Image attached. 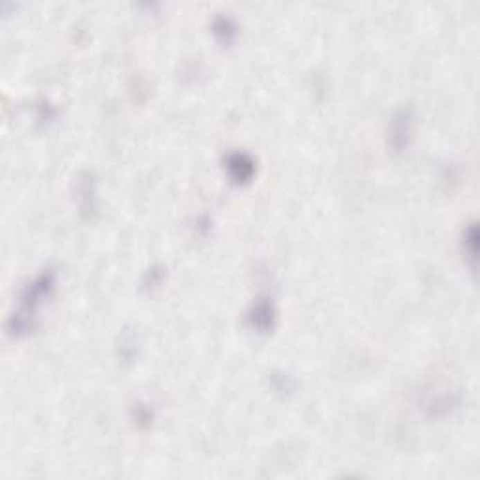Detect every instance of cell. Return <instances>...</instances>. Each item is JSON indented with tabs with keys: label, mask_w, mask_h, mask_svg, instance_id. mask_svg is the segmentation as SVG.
<instances>
[{
	"label": "cell",
	"mask_w": 480,
	"mask_h": 480,
	"mask_svg": "<svg viewBox=\"0 0 480 480\" xmlns=\"http://www.w3.org/2000/svg\"><path fill=\"white\" fill-rule=\"evenodd\" d=\"M53 287H55V274L51 270H45L23 289L19 296V308L8 321V328L13 336H23L33 330L36 312L42 306V302L51 295Z\"/></svg>",
	"instance_id": "1"
},
{
	"label": "cell",
	"mask_w": 480,
	"mask_h": 480,
	"mask_svg": "<svg viewBox=\"0 0 480 480\" xmlns=\"http://www.w3.org/2000/svg\"><path fill=\"white\" fill-rule=\"evenodd\" d=\"M413 137V113L411 109H400L392 116L391 145L396 152H404Z\"/></svg>",
	"instance_id": "2"
},
{
	"label": "cell",
	"mask_w": 480,
	"mask_h": 480,
	"mask_svg": "<svg viewBox=\"0 0 480 480\" xmlns=\"http://www.w3.org/2000/svg\"><path fill=\"white\" fill-rule=\"evenodd\" d=\"M227 173L237 184H246L250 182L254 173H256V161L251 160L250 154L246 152H231L225 160Z\"/></svg>",
	"instance_id": "3"
},
{
	"label": "cell",
	"mask_w": 480,
	"mask_h": 480,
	"mask_svg": "<svg viewBox=\"0 0 480 480\" xmlns=\"http://www.w3.org/2000/svg\"><path fill=\"white\" fill-rule=\"evenodd\" d=\"M248 321H250L251 327L256 328V330H259V332H269V330H272L276 321V310L272 301L267 299V296L257 299V301L251 304L250 314H248Z\"/></svg>",
	"instance_id": "4"
},
{
	"label": "cell",
	"mask_w": 480,
	"mask_h": 480,
	"mask_svg": "<svg viewBox=\"0 0 480 480\" xmlns=\"http://www.w3.org/2000/svg\"><path fill=\"white\" fill-rule=\"evenodd\" d=\"M214 34L218 36L220 42L233 44V39L237 36V26L229 17H220V19L214 21Z\"/></svg>",
	"instance_id": "5"
},
{
	"label": "cell",
	"mask_w": 480,
	"mask_h": 480,
	"mask_svg": "<svg viewBox=\"0 0 480 480\" xmlns=\"http://www.w3.org/2000/svg\"><path fill=\"white\" fill-rule=\"evenodd\" d=\"M92 179H85L83 186H81V190L79 192L83 193V197H81V208H83L85 212H92L94 211V205H92V199H94V190H90V186H92V182H90Z\"/></svg>",
	"instance_id": "6"
},
{
	"label": "cell",
	"mask_w": 480,
	"mask_h": 480,
	"mask_svg": "<svg viewBox=\"0 0 480 480\" xmlns=\"http://www.w3.org/2000/svg\"><path fill=\"white\" fill-rule=\"evenodd\" d=\"M135 336L132 332H126L124 336H122L121 339V355L124 357V359H132L135 355Z\"/></svg>",
	"instance_id": "7"
},
{
	"label": "cell",
	"mask_w": 480,
	"mask_h": 480,
	"mask_svg": "<svg viewBox=\"0 0 480 480\" xmlns=\"http://www.w3.org/2000/svg\"><path fill=\"white\" fill-rule=\"evenodd\" d=\"M135 423L141 424V426H148V424L152 423V413L145 409V407H137V411H135Z\"/></svg>",
	"instance_id": "8"
}]
</instances>
